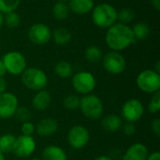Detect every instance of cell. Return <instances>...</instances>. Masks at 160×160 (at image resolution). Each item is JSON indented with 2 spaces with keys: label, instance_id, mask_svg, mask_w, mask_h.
<instances>
[{
  "label": "cell",
  "instance_id": "cell-30",
  "mask_svg": "<svg viewBox=\"0 0 160 160\" xmlns=\"http://www.w3.org/2000/svg\"><path fill=\"white\" fill-rule=\"evenodd\" d=\"M15 118L21 123L28 122L31 118V112L27 107H18L14 114Z\"/></svg>",
  "mask_w": 160,
  "mask_h": 160
},
{
  "label": "cell",
  "instance_id": "cell-36",
  "mask_svg": "<svg viewBox=\"0 0 160 160\" xmlns=\"http://www.w3.org/2000/svg\"><path fill=\"white\" fill-rule=\"evenodd\" d=\"M146 160H160V153L156 151V152L150 154Z\"/></svg>",
  "mask_w": 160,
  "mask_h": 160
},
{
  "label": "cell",
  "instance_id": "cell-35",
  "mask_svg": "<svg viewBox=\"0 0 160 160\" xmlns=\"http://www.w3.org/2000/svg\"><path fill=\"white\" fill-rule=\"evenodd\" d=\"M7 89V82L3 77H0V94L6 92Z\"/></svg>",
  "mask_w": 160,
  "mask_h": 160
},
{
  "label": "cell",
  "instance_id": "cell-42",
  "mask_svg": "<svg viewBox=\"0 0 160 160\" xmlns=\"http://www.w3.org/2000/svg\"><path fill=\"white\" fill-rule=\"evenodd\" d=\"M0 160H6L5 155L3 153H1V152H0Z\"/></svg>",
  "mask_w": 160,
  "mask_h": 160
},
{
  "label": "cell",
  "instance_id": "cell-11",
  "mask_svg": "<svg viewBox=\"0 0 160 160\" xmlns=\"http://www.w3.org/2000/svg\"><path fill=\"white\" fill-rule=\"evenodd\" d=\"M37 143L33 136L20 135L16 137L12 153L20 158H29L36 150Z\"/></svg>",
  "mask_w": 160,
  "mask_h": 160
},
{
  "label": "cell",
  "instance_id": "cell-5",
  "mask_svg": "<svg viewBox=\"0 0 160 160\" xmlns=\"http://www.w3.org/2000/svg\"><path fill=\"white\" fill-rule=\"evenodd\" d=\"M71 77V83L73 89L81 95L85 96L91 94L97 86L96 78L91 72L79 71Z\"/></svg>",
  "mask_w": 160,
  "mask_h": 160
},
{
  "label": "cell",
  "instance_id": "cell-37",
  "mask_svg": "<svg viewBox=\"0 0 160 160\" xmlns=\"http://www.w3.org/2000/svg\"><path fill=\"white\" fill-rule=\"evenodd\" d=\"M151 5L156 10H160V0H151Z\"/></svg>",
  "mask_w": 160,
  "mask_h": 160
},
{
  "label": "cell",
  "instance_id": "cell-4",
  "mask_svg": "<svg viewBox=\"0 0 160 160\" xmlns=\"http://www.w3.org/2000/svg\"><path fill=\"white\" fill-rule=\"evenodd\" d=\"M80 110L84 117L90 120L99 119L104 111L101 99L93 94H88L80 99Z\"/></svg>",
  "mask_w": 160,
  "mask_h": 160
},
{
  "label": "cell",
  "instance_id": "cell-12",
  "mask_svg": "<svg viewBox=\"0 0 160 160\" xmlns=\"http://www.w3.org/2000/svg\"><path fill=\"white\" fill-rule=\"evenodd\" d=\"M19 107V100L15 94L4 92L0 94V119H9L14 116Z\"/></svg>",
  "mask_w": 160,
  "mask_h": 160
},
{
  "label": "cell",
  "instance_id": "cell-8",
  "mask_svg": "<svg viewBox=\"0 0 160 160\" xmlns=\"http://www.w3.org/2000/svg\"><path fill=\"white\" fill-rule=\"evenodd\" d=\"M102 64L105 70L113 75L123 73L127 68V62L124 55L115 51L108 52L102 57Z\"/></svg>",
  "mask_w": 160,
  "mask_h": 160
},
{
  "label": "cell",
  "instance_id": "cell-3",
  "mask_svg": "<svg viewBox=\"0 0 160 160\" xmlns=\"http://www.w3.org/2000/svg\"><path fill=\"white\" fill-rule=\"evenodd\" d=\"M21 81L24 87L36 92L44 90L48 84L46 73L38 68H26L21 74Z\"/></svg>",
  "mask_w": 160,
  "mask_h": 160
},
{
  "label": "cell",
  "instance_id": "cell-22",
  "mask_svg": "<svg viewBox=\"0 0 160 160\" xmlns=\"http://www.w3.org/2000/svg\"><path fill=\"white\" fill-rule=\"evenodd\" d=\"M69 8L67 2L57 1L52 7V15L55 19L63 21L66 20L69 15Z\"/></svg>",
  "mask_w": 160,
  "mask_h": 160
},
{
  "label": "cell",
  "instance_id": "cell-25",
  "mask_svg": "<svg viewBox=\"0 0 160 160\" xmlns=\"http://www.w3.org/2000/svg\"><path fill=\"white\" fill-rule=\"evenodd\" d=\"M84 56L86 60L90 63H98L103 57L102 51L98 46H95V45H92L86 48L84 52Z\"/></svg>",
  "mask_w": 160,
  "mask_h": 160
},
{
  "label": "cell",
  "instance_id": "cell-26",
  "mask_svg": "<svg viewBox=\"0 0 160 160\" xmlns=\"http://www.w3.org/2000/svg\"><path fill=\"white\" fill-rule=\"evenodd\" d=\"M21 0H0V13L7 14L16 9L20 7Z\"/></svg>",
  "mask_w": 160,
  "mask_h": 160
},
{
  "label": "cell",
  "instance_id": "cell-40",
  "mask_svg": "<svg viewBox=\"0 0 160 160\" xmlns=\"http://www.w3.org/2000/svg\"><path fill=\"white\" fill-rule=\"evenodd\" d=\"M156 72H158V73H159L160 72V62L159 61H158L157 62V65H156V68L154 69Z\"/></svg>",
  "mask_w": 160,
  "mask_h": 160
},
{
  "label": "cell",
  "instance_id": "cell-44",
  "mask_svg": "<svg viewBox=\"0 0 160 160\" xmlns=\"http://www.w3.org/2000/svg\"><path fill=\"white\" fill-rule=\"evenodd\" d=\"M58 1H63V2H67V1H68V0H58Z\"/></svg>",
  "mask_w": 160,
  "mask_h": 160
},
{
  "label": "cell",
  "instance_id": "cell-14",
  "mask_svg": "<svg viewBox=\"0 0 160 160\" xmlns=\"http://www.w3.org/2000/svg\"><path fill=\"white\" fill-rule=\"evenodd\" d=\"M149 156L148 148L142 142L130 145L122 156L123 160H146Z\"/></svg>",
  "mask_w": 160,
  "mask_h": 160
},
{
  "label": "cell",
  "instance_id": "cell-45",
  "mask_svg": "<svg viewBox=\"0 0 160 160\" xmlns=\"http://www.w3.org/2000/svg\"><path fill=\"white\" fill-rule=\"evenodd\" d=\"M0 50H1V44H0Z\"/></svg>",
  "mask_w": 160,
  "mask_h": 160
},
{
  "label": "cell",
  "instance_id": "cell-34",
  "mask_svg": "<svg viewBox=\"0 0 160 160\" xmlns=\"http://www.w3.org/2000/svg\"><path fill=\"white\" fill-rule=\"evenodd\" d=\"M151 130L156 137H160V119L155 118L151 123Z\"/></svg>",
  "mask_w": 160,
  "mask_h": 160
},
{
  "label": "cell",
  "instance_id": "cell-15",
  "mask_svg": "<svg viewBox=\"0 0 160 160\" xmlns=\"http://www.w3.org/2000/svg\"><path fill=\"white\" fill-rule=\"evenodd\" d=\"M58 130V123L55 119L51 117H45L38 121L36 126V132L38 136L49 137L56 133Z\"/></svg>",
  "mask_w": 160,
  "mask_h": 160
},
{
  "label": "cell",
  "instance_id": "cell-7",
  "mask_svg": "<svg viewBox=\"0 0 160 160\" xmlns=\"http://www.w3.org/2000/svg\"><path fill=\"white\" fill-rule=\"evenodd\" d=\"M5 68L8 73L18 76L21 75L26 68V59L22 53L17 51L7 52L2 59Z\"/></svg>",
  "mask_w": 160,
  "mask_h": 160
},
{
  "label": "cell",
  "instance_id": "cell-20",
  "mask_svg": "<svg viewBox=\"0 0 160 160\" xmlns=\"http://www.w3.org/2000/svg\"><path fill=\"white\" fill-rule=\"evenodd\" d=\"M72 35L70 31L65 27H58L52 32V38L58 46H65L71 40Z\"/></svg>",
  "mask_w": 160,
  "mask_h": 160
},
{
  "label": "cell",
  "instance_id": "cell-16",
  "mask_svg": "<svg viewBox=\"0 0 160 160\" xmlns=\"http://www.w3.org/2000/svg\"><path fill=\"white\" fill-rule=\"evenodd\" d=\"M52 102V96L46 90L38 91L32 98V106L36 111L43 112L47 110Z\"/></svg>",
  "mask_w": 160,
  "mask_h": 160
},
{
  "label": "cell",
  "instance_id": "cell-28",
  "mask_svg": "<svg viewBox=\"0 0 160 160\" xmlns=\"http://www.w3.org/2000/svg\"><path fill=\"white\" fill-rule=\"evenodd\" d=\"M21 18L20 15L16 11H12L9 13H7L4 17V23L10 29H14L20 25Z\"/></svg>",
  "mask_w": 160,
  "mask_h": 160
},
{
  "label": "cell",
  "instance_id": "cell-2",
  "mask_svg": "<svg viewBox=\"0 0 160 160\" xmlns=\"http://www.w3.org/2000/svg\"><path fill=\"white\" fill-rule=\"evenodd\" d=\"M92 21L96 26L108 29L117 21V10L111 4H98L92 10Z\"/></svg>",
  "mask_w": 160,
  "mask_h": 160
},
{
  "label": "cell",
  "instance_id": "cell-24",
  "mask_svg": "<svg viewBox=\"0 0 160 160\" xmlns=\"http://www.w3.org/2000/svg\"><path fill=\"white\" fill-rule=\"evenodd\" d=\"M16 137L12 134H4L0 136V152L4 155L12 153Z\"/></svg>",
  "mask_w": 160,
  "mask_h": 160
},
{
  "label": "cell",
  "instance_id": "cell-38",
  "mask_svg": "<svg viewBox=\"0 0 160 160\" xmlns=\"http://www.w3.org/2000/svg\"><path fill=\"white\" fill-rule=\"evenodd\" d=\"M7 73V70L5 68V66L2 62V60H0V77H4Z\"/></svg>",
  "mask_w": 160,
  "mask_h": 160
},
{
  "label": "cell",
  "instance_id": "cell-27",
  "mask_svg": "<svg viewBox=\"0 0 160 160\" xmlns=\"http://www.w3.org/2000/svg\"><path fill=\"white\" fill-rule=\"evenodd\" d=\"M135 18V12L133 9L129 8H122L120 11H117V21H119L121 23L128 24L130 22H132Z\"/></svg>",
  "mask_w": 160,
  "mask_h": 160
},
{
  "label": "cell",
  "instance_id": "cell-10",
  "mask_svg": "<svg viewBox=\"0 0 160 160\" xmlns=\"http://www.w3.org/2000/svg\"><path fill=\"white\" fill-rule=\"evenodd\" d=\"M144 113V107L138 98L128 99L122 106L121 115L126 122L136 123L142 119Z\"/></svg>",
  "mask_w": 160,
  "mask_h": 160
},
{
  "label": "cell",
  "instance_id": "cell-13",
  "mask_svg": "<svg viewBox=\"0 0 160 160\" xmlns=\"http://www.w3.org/2000/svg\"><path fill=\"white\" fill-rule=\"evenodd\" d=\"M28 38L35 45H45L52 39V31L44 23H34L28 29Z\"/></svg>",
  "mask_w": 160,
  "mask_h": 160
},
{
  "label": "cell",
  "instance_id": "cell-23",
  "mask_svg": "<svg viewBox=\"0 0 160 160\" xmlns=\"http://www.w3.org/2000/svg\"><path fill=\"white\" fill-rule=\"evenodd\" d=\"M131 29H132V33L136 40L146 39L148 38L151 33V29L149 25L145 22H138Z\"/></svg>",
  "mask_w": 160,
  "mask_h": 160
},
{
  "label": "cell",
  "instance_id": "cell-43",
  "mask_svg": "<svg viewBox=\"0 0 160 160\" xmlns=\"http://www.w3.org/2000/svg\"><path fill=\"white\" fill-rule=\"evenodd\" d=\"M31 160H42V159H40V158H32Z\"/></svg>",
  "mask_w": 160,
  "mask_h": 160
},
{
  "label": "cell",
  "instance_id": "cell-17",
  "mask_svg": "<svg viewBox=\"0 0 160 160\" xmlns=\"http://www.w3.org/2000/svg\"><path fill=\"white\" fill-rule=\"evenodd\" d=\"M69 10L78 15L91 12L95 7L94 0H68Z\"/></svg>",
  "mask_w": 160,
  "mask_h": 160
},
{
  "label": "cell",
  "instance_id": "cell-33",
  "mask_svg": "<svg viewBox=\"0 0 160 160\" xmlns=\"http://www.w3.org/2000/svg\"><path fill=\"white\" fill-rule=\"evenodd\" d=\"M121 128H123V132L127 136H133L136 133V126H135V123L126 122L122 126Z\"/></svg>",
  "mask_w": 160,
  "mask_h": 160
},
{
  "label": "cell",
  "instance_id": "cell-29",
  "mask_svg": "<svg viewBox=\"0 0 160 160\" xmlns=\"http://www.w3.org/2000/svg\"><path fill=\"white\" fill-rule=\"evenodd\" d=\"M80 98L77 95H68L63 100V106L68 111H76L80 107Z\"/></svg>",
  "mask_w": 160,
  "mask_h": 160
},
{
  "label": "cell",
  "instance_id": "cell-9",
  "mask_svg": "<svg viewBox=\"0 0 160 160\" xmlns=\"http://www.w3.org/2000/svg\"><path fill=\"white\" fill-rule=\"evenodd\" d=\"M67 140L70 147L76 150L84 148L90 141L89 130L81 125L73 126L68 132Z\"/></svg>",
  "mask_w": 160,
  "mask_h": 160
},
{
  "label": "cell",
  "instance_id": "cell-18",
  "mask_svg": "<svg viewBox=\"0 0 160 160\" xmlns=\"http://www.w3.org/2000/svg\"><path fill=\"white\" fill-rule=\"evenodd\" d=\"M42 160H68L66 151L60 146L51 144L44 148L42 151Z\"/></svg>",
  "mask_w": 160,
  "mask_h": 160
},
{
  "label": "cell",
  "instance_id": "cell-21",
  "mask_svg": "<svg viewBox=\"0 0 160 160\" xmlns=\"http://www.w3.org/2000/svg\"><path fill=\"white\" fill-rule=\"evenodd\" d=\"M54 73L61 79H68L73 75V68L68 61H59L54 67Z\"/></svg>",
  "mask_w": 160,
  "mask_h": 160
},
{
  "label": "cell",
  "instance_id": "cell-39",
  "mask_svg": "<svg viewBox=\"0 0 160 160\" xmlns=\"http://www.w3.org/2000/svg\"><path fill=\"white\" fill-rule=\"evenodd\" d=\"M95 160H112L109 156H99Z\"/></svg>",
  "mask_w": 160,
  "mask_h": 160
},
{
  "label": "cell",
  "instance_id": "cell-6",
  "mask_svg": "<svg viewBox=\"0 0 160 160\" xmlns=\"http://www.w3.org/2000/svg\"><path fill=\"white\" fill-rule=\"evenodd\" d=\"M136 82L141 91L154 94L160 90V74L154 69H145L138 75Z\"/></svg>",
  "mask_w": 160,
  "mask_h": 160
},
{
  "label": "cell",
  "instance_id": "cell-41",
  "mask_svg": "<svg viewBox=\"0 0 160 160\" xmlns=\"http://www.w3.org/2000/svg\"><path fill=\"white\" fill-rule=\"evenodd\" d=\"M3 24H4V17H3V14L0 13V29L2 28Z\"/></svg>",
  "mask_w": 160,
  "mask_h": 160
},
{
  "label": "cell",
  "instance_id": "cell-19",
  "mask_svg": "<svg viewBox=\"0 0 160 160\" xmlns=\"http://www.w3.org/2000/svg\"><path fill=\"white\" fill-rule=\"evenodd\" d=\"M101 125L104 130L114 133L121 129L123 126V120L122 117L117 114H109L102 119Z\"/></svg>",
  "mask_w": 160,
  "mask_h": 160
},
{
  "label": "cell",
  "instance_id": "cell-32",
  "mask_svg": "<svg viewBox=\"0 0 160 160\" xmlns=\"http://www.w3.org/2000/svg\"><path fill=\"white\" fill-rule=\"evenodd\" d=\"M21 132H22V135L33 136V134L36 132V126H35L33 123H31L30 121L22 123V126H21Z\"/></svg>",
  "mask_w": 160,
  "mask_h": 160
},
{
  "label": "cell",
  "instance_id": "cell-31",
  "mask_svg": "<svg viewBox=\"0 0 160 160\" xmlns=\"http://www.w3.org/2000/svg\"><path fill=\"white\" fill-rule=\"evenodd\" d=\"M148 111L151 113H158L160 111V92L158 91L153 94L148 104Z\"/></svg>",
  "mask_w": 160,
  "mask_h": 160
},
{
  "label": "cell",
  "instance_id": "cell-1",
  "mask_svg": "<svg viewBox=\"0 0 160 160\" xmlns=\"http://www.w3.org/2000/svg\"><path fill=\"white\" fill-rule=\"evenodd\" d=\"M105 42L112 51L120 52L134 44L136 39L133 36L131 27L128 24L115 22L107 29Z\"/></svg>",
  "mask_w": 160,
  "mask_h": 160
}]
</instances>
